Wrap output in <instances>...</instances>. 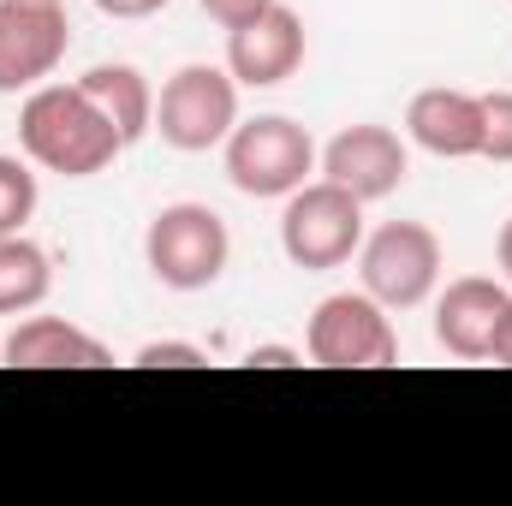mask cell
<instances>
[{
  "instance_id": "obj_1",
  "label": "cell",
  "mask_w": 512,
  "mask_h": 506,
  "mask_svg": "<svg viewBox=\"0 0 512 506\" xmlns=\"http://www.w3.org/2000/svg\"><path fill=\"white\" fill-rule=\"evenodd\" d=\"M18 143L36 167L60 173V179H90L102 167H114V155L126 149L120 126L72 84H36L18 108Z\"/></svg>"
},
{
  "instance_id": "obj_2",
  "label": "cell",
  "mask_w": 512,
  "mask_h": 506,
  "mask_svg": "<svg viewBox=\"0 0 512 506\" xmlns=\"http://www.w3.org/2000/svg\"><path fill=\"white\" fill-rule=\"evenodd\" d=\"M233 233L209 203H167L149 233H143V262L167 292H203L227 274Z\"/></svg>"
},
{
  "instance_id": "obj_3",
  "label": "cell",
  "mask_w": 512,
  "mask_h": 506,
  "mask_svg": "<svg viewBox=\"0 0 512 506\" xmlns=\"http://www.w3.org/2000/svg\"><path fill=\"white\" fill-rule=\"evenodd\" d=\"M364 245V203L334 185V179H304L286 209H280V251L292 256L298 268L322 274V268H340L352 262Z\"/></svg>"
},
{
  "instance_id": "obj_4",
  "label": "cell",
  "mask_w": 512,
  "mask_h": 506,
  "mask_svg": "<svg viewBox=\"0 0 512 506\" xmlns=\"http://www.w3.org/2000/svg\"><path fill=\"white\" fill-rule=\"evenodd\" d=\"M233 126H239V78L227 66H179L161 84L155 131H161L167 149L203 155V149L227 143Z\"/></svg>"
},
{
  "instance_id": "obj_5",
  "label": "cell",
  "mask_w": 512,
  "mask_h": 506,
  "mask_svg": "<svg viewBox=\"0 0 512 506\" xmlns=\"http://www.w3.org/2000/svg\"><path fill=\"white\" fill-rule=\"evenodd\" d=\"M310 173H316V143L286 114L239 120L227 137V179L245 197H292Z\"/></svg>"
},
{
  "instance_id": "obj_6",
  "label": "cell",
  "mask_w": 512,
  "mask_h": 506,
  "mask_svg": "<svg viewBox=\"0 0 512 506\" xmlns=\"http://www.w3.org/2000/svg\"><path fill=\"white\" fill-rule=\"evenodd\" d=\"M304 352L322 370H387L399 358V334L370 292H334L316 304L304 328Z\"/></svg>"
},
{
  "instance_id": "obj_7",
  "label": "cell",
  "mask_w": 512,
  "mask_h": 506,
  "mask_svg": "<svg viewBox=\"0 0 512 506\" xmlns=\"http://www.w3.org/2000/svg\"><path fill=\"white\" fill-rule=\"evenodd\" d=\"M358 274L382 310H417L441 280V239L423 221H387L358 245Z\"/></svg>"
},
{
  "instance_id": "obj_8",
  "label": "cell",
  "mask_w": 512,
  "mask_h": 506,
  "mask_svg": "<svg viewBox=\"0 0 512 506\" xmlns=\"http://www.w3.org/2000/svg\"><path fill=\"white\" fill-rule=\"evenodd\" d=\"M72 48V18L60 0H0V96L36 90Z\"/></svg>"
},
{
  "instance_id": "obj_9",
  "label": "cell",
  "mask_w": 512,
  "mask_h": 506,
  "mask_svg": "<svg viewBox=\"0 0 512 506\" xmlns=\"http://www.w3.org/2000/svg\"><path fill=\"white\" fill-rule=\"evenodd\" d=\"M405 173H411V155H405L399 131L370 126V120H364V126H346L328 149H322V179L346 185L358 203L393 197V191L405 185Z\"/></svg>"
},
{
  "instance_id": "obj_10",
  "label": "cell",
  "mask_w": 512,
  "mask_h": 506,
  "mask_svg": "<svg viewBox=\"0 0 512 506\" xmlns=\"http://www.w3.org/2000/svg\"><path fill=\"white\" fill-rule=\"evenodd\" d=\"M304 66V18L292 6H268L251 24L227 30V72L251 90H274Z\"/></svg>"
},
{
  "instance_id": "obj_11",
  "label": "cell",
  "mask_w": 512,
  "mask_h": 506,
  "mask_svg": "<svg viewBox=\"0 0 512 506\" xmlns=\"http://www.w3.org/2000/svg\"><path fill=\"white\" fill-rule=\"evenodd\" d=\"M507 286L501 280H483V274H465L441 292L435 304V346L453 352L459 364H483L495 352V328H501V310H507Z\"/></svg>"
},
{
  "instance_id": "obj_12",
  "label": "cell",
  "mask_w": 512,
  "mask_h": 506,
  "mask_svg": "<svg viewBox=\"0 0 512 506\" xmlns=\"http://www.w3.org/2000/svg\"><path fill=\"white\" fill-rule=\"evenodd\" d=\"M405 131L417 149L441 155V161H465L483 155V96L471 90H417L405 108Z\"/></svg>"
},
{
  "instance_id": "obj_13",
  "label": "cell",
  "mask_w": 512,
  "mask_h": 506,
  "mask_svg": "<svg viewBox=\"0 0 512 506\" xmlns=\"http://www.w3.org/2000/svg\"><path fill=\"white\" fill-rule=\"evenodd\" d=\"M0 358L18 364V370H108L114 364V352L96 334H84L78 322H66V316H30V322H18L6 334Z\"/></svg>"
},
{
  "instance_id": "obj_14",
  "label": "cell",
  "mask_w": 512,
  "mask_h": 506,
  "mask_svg": "<svg viewBox=\"0 0 512 506\" xmlns=\"http://www.w3.org/2000/svg\"><path fill=\"white\" fill-rule=\"evenodd\" d=\"M78 90L120 126L126 143H137L143 131H155V90H149V78L137 66H90L78 78Z\"/></svg>"
},
{
  "instance_id": "obj_15",
  "label": "cell",
  "mask_w": 512,
  "mask_h": 506,
  "mask_svg": "<svg viewBox=\"0 0 512 506\" xmlns=\"http://www.w3.org/2000/svg\"><path fill=\"white\" fill-rule=\"evenodd\" d=\"M54 286V268L48 251L30 245L24 233H6L0 239V316H18V310H36Z\"/></svg>"
},
{
  "instance_id": "obj_16",
  "label": "cell",
  "mask_w": 512,
  "mask_h": 506,
  "mask_svg": "<svg viewBox=\"0 0 512 506\" xmlns=\"http://www.w3.org/2000/svg\"><path fill=\"white\" fill-rule=\"evenodd\" d=\"M30 215H36V173L18 155H0V239L24 233Z\"/></svg>"
},
{
  "instance_id": "obj_17",
  "label": "cell",
  "mask_w": 512,
  "mask_h": 506,
  "mask_svg": "<svg viewBox=\"0 0 512 506\" xmlns=\"http://www.w3.org/2000/svg\"><path fill=\"white\" fill-rule=\"evenodd\" d=\"M483 155L489 161H512V90H489L483 96Z\"/></svg>"
},
{
  "instance_id": "obj_18",
  "label": "cell",
  "mask_w": 512,
  "mask_h": 506,
  "mask_svg": "<svg viewBox=\"0 0 512 506\" xmlns=\"http://www.w3.org/2000/svg\"><path fill=\"white\" fill-rule=\"evenodd\" d=\"M137 364H143V370H197V364H209V358H203V346H191V340H149V346L137 352Z\"/></svg>"
},
{
  "instance_id": "obj_19",
  "label": "cell",
  "mask_w": 512,
  "mask_h": 506,
  "mask_svg": "<svg viewBox=\"0 0 512 506\" xmlns=\"http://www.w3.org/2000/svg\"><path fill=\"white\" fill-rule=\"evenodd\" d=\"M197 6H203L221 30H239V24H251L256 12H268L274 0H197Z\"/></svg>"
},
{
  "instance_id": "obj_20",
  "label": "cell",
  "mask_w": 512,
  "mask_h": 506,
  "mask_svg": "<svg viewBox=\"0 0 512 506\" xmlns=\"http://www.w3.org/2000/svg\"><path fill=\"white\" fill-rule=\"evenodd\" d=\"M96 6H102L108 18H155L167 0H96Z\"/></svg>"
},
{
  "instance_id": "obj_21",
  "label": "cell",
  "mask_w": 512,
  "mask_h": 506,
  "mask_svg": "<svg viewBox=\"0 0 512 506\" xmlns=\"http://www.w3.org/2000/svg\"><path fill=\"white\" fill-rule=\"evenodd\" d=\"M251 364H262V370H286V364H304V358H298L292 346H256Z\"/></svg>"
},
{
  "instance_id": "obj_22",
  "label": "cell",
  "mask_w": 512,
  "mask_h": 506,
  "mask_svg": "<svg viewBox=\"0 0 512 506\" xmlns=\"http://www.w3.org/2000/svg\"><path fill=\"white\" fill-rule=\"evenodd\" d=\"M489 358L512 370V298H507V310H501V328H495V352H489Z\"/></svg>"
},
{
  "instance_id": "obj_23",
  "label": "cell",
  "mask_w": 512,
  "mask_h": 506,
  "mask_svg": "<svg viewBox=\"0 0 512 506\" xmlns=\"http://www.w3.org/2000/svg\"><path fill=\"white\" fill-rule=\"evenodd\" d=\"M495 251H501V268H507V280H512V221L501 227V245H495Z\"/></svg>"
}]
</instances>
